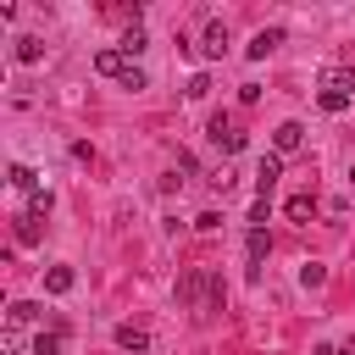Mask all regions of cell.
I'll return each instance as SVG.
<instances>
[{
    "instance_id": "cell-1",
    "label": "cell",
    "mask_w": 355,
    "mask_h": 355,
    "mask_svg": "<svg viewBox=\"0 0 355 355\" xmlns=\"http://www.w3.org/2000/svg\"><path fill=\"white\" fill-rule=\"evenodd\" d=\"M316 89H322L316 100H322L327 111H344V105H349V94H355V67H327Z\"/></svg>"
},
{
    "instance_id": "cell-2",
    "label": "cell",
    "mask_w": 355,
    "mask_h": 355,
    "mask_svg": "<svg viewBox=\"0 0 355 355\" xmlns=\"http://www.w3.org/2000/svg\"><path fill=\"white\" fill-rule=\"evenodd\" d=\"M205 133H211V144H216L222 155H239V150H244V133H239V128H233V116H222V111L211 116V128H205Z\"/></svg>"
},
{
    "instance_id": "cell-3",
    "label": "cell",
    "mask_w": 355,
    "mask_h": 355,
    "mask_svg": "<svg viewBox=\"0 0 355 355\" xmlns=\"http://www.w3.org/2000/svg\"><path fill=\"white\" fill-rule=\"evenodd\" d=\"M94 72H100V78H116V83H122V78L133 72V55H128V50H100V55H94Z\"/></svg>"
},
{
    "instance_id": "cell-4",
    "label": "cell",
    "mask_w": 355,
    "mask_h": 355,
    "mask_svg": "<svg viewBox=\"0 0 355 355\" xmlns=\"http://www.w3.org/2000/svg\"><path fill=\"white\" fill-rule=\"evenodd\" d=\"M116 349H128V355H150V327H144V322H122V327H116Z\"/></svg>"
},
{
    "instance_id": "cell-5",
    "label": "cell",
    "mask_w": 355,
    "mask_h": 355,
    "mask_svg": "<svg viewBox=\"0 0 355 355\" xmlns=\"http://www.w3.org/2000/svg\"><path fill=\"white\" fill-rule=\"evenodd\" d=\"M200 55H205V61H222V55H227V22H205Z\"/></svg>"
},
{
    "instance_id": "cell-6",
    "label": "cell",
    "mask_w": 355,
    "mask_h": 355,
    "mask_svg": "<svg viewBox=\"0 0 355 355\" xmlns=\"http://www.w3.org/2000/svg\"><path fill=\"white\" fill-rule=\"evenodd\" d=\"M305 144V128L300 122H277V133H272V155H294Z\"/></svg>"
},
{
    "instance_id": "cell-7",
    "label": "cell",
    "mask_w": 355,
    "mask_h": 355,
    "mask_svg": "<svg viewBox=\"0 0 355 355\" xmlns=\"http://www.w3.org/2000/svg\"><path fill=\"white\" fill-rule=\"evenodd\" d=\"M277 178H283V155H261V166H255V189H261V200L277 189Z\"/></svg>"
},
{
    "instance_id": "cell-8",
    "label": "cell",
    "mask_w": 355,
    "mask_h": 355,
    "mask_svg": "<svg viewBox=\"0 0 355 355\" xmlns=\"http://www.w3.org/2000/svg\"><path fill=\"white\" fill-rule=\"evenodd\" d=\"M44 316V305H33V300H11V311H6V327H33Z\"/></svg>"
},
{
    "instance_id": "cell-9",
    "label": "cell",
    "mask_w": 355,
    "mask_h": 355,
    "mask_svg": "<svg viewBox=\"0 0 355 355\" xmlns=\"http://www.w3.org/2000/svg\"><path fill=\"white\" fill-rule=\"evenodd\" d=\"M277 44H283V33H277V28H261V33H255V39L244 44V50H250V61H266V55H272Z\"/></svg>"
},
{
    "instance_id": "cell-10",
    "label": "cell",
    "mask_w": 355,
    "mask_h": 355,
    "mask_svg": "<svg viewBox=\"0 0 355 355\" xmlns=\"http://www.w3.org/2000/svg\"><path fill=\"white\" fill-rule=\"evenodd\" d=\"M6 178H11V189H17V194H28V200H33V194H44V189H39V172H33V166H22V161H17Z\"/></svg>"
},
{
    "instance_id": "cell-11",
    "label": "cell",
    "mask_w": 355,
    "mask_h": 355,
    "mask_svg": "<svg viewBox=\"0 0 355 355\" xmlns=\"http://www.w3.org/2000/svg\"><path fill=\"white\" fill-rule=\"evenodd\" d=\"M17 61H22V67H39V61H44V39H39V33H22V39H17Z\"/></svg>"
},
{
    "instance_id": "cell-12",
    "label": "cell",
    "mask_w": 355,
    "mask_h": 355,
    "mask_svg": "<svg viewBox=\"0 0 355 355\" xmlns=\"http://www.w3.org/2000/svg\"><path fill=\"white\" fill-rule=\"evenodd\" d=\"M72 283H78L72 266H50V272H44V288H50V294H72Z\"/></svg>"
},
{
    "instance_id": "cell-13",
    "label": "cell",
    "mask_w": 355,
    "mask_h": 355,
    "mask_svg": "<svg viewBox=\"0 0 355 355\" xmlns=\"http://www.w3.org/2000/svg\"><path fill=\"white\" fill-rule=\"evenodd\" d=\"M288 216L294 222H311L316 216V194H288Z\"/></svg>"
},
{
    "instance_id": "cell-14",
    "label": "cell",
    "mask_w": 355,
    "mask_h": 355,
    "mask_svg": "<svg viewBox=\"0 0 355 355\" xmlns=\"http://www.w3.org/2000/svg\"><path fill=\"white\" fill-rule=\"evenodd\" d=\"M244 250H250V261H266V255H272V239H266V227H250Z\"/></svg>"
},
{
    "instance_id": "cell-15",
    "label": "cell",
    "mask_w": 355,
    "mask_h": 355,
    "mask_svg": "<svg viewBox=\"0 0 355 355\" xmlns=\"http://www.w3.org/2000/svg\"><path fill=\"white\" fill-rule=\"evenodd\" d=\"M300 283H305V288H322V283H327V266H322V261H305V266H300Z\"/></svg>"
},
{
    "instance_id": "cell-16",
    "label": "cell",
    "mask_w": 355,
    "mask_h": 355,
    "mask_svg": "<svg viewBox=\"0 0 355 355\" xmlns=\"http://www.w3.org/2000/svg\"><path fill=\"white\" fill-rule=\"evenodd\" d=\"M116 50L139 55V50H144V28H139V22H128V33H122V44H116Z\"/></svg>"
},
{
    "instance_id": "cell-17",
    "label": "cell",
    "mask_w": 355,
    "mask_h": 355,
    "mask_svg": "<svg viewBox=\"0 0 355 355\" xmlns=\"http://www.w3.org/2000/svg\"><path fill=\"white\" fill-rule=\"evenodd\" d=\"M33 355H61V333H39L33 338Z\"/></svg>"
},
{
    "instance_id": "cell-18",
    "label": "cell",
    "mask_w": 355,
    "mask_h": 355,
    "mask_svg": "<svg viewBox=\"0 0 355 355\" xmlns=\"http://www.w3.org/2000/svg\"><path fill=\"white\" fill-rule=\"evenodd\" d=\"M0 349L17 355V349H22V327H0Z\"/></svg>"
},
{
    "instance_id": "cell-19",
    "label": "cell",
    "mask_w": 355,
    "mask_h": 355,
    "mask_svg": "<svg viewBox=\"0 0 355 355\" xmlns=\"http://www.w3.org/2000/svg\"><path fill=\"white\" fill-rule=\"evenodd\" d=\"M194 227H200V233H216V227H222V216H216V211H200V216H194Z\"/></svg>"
},
{
    "instance_id": "cell-20",
    "label": "cell",
    "mask_w": 355,
    "mask_h": 355,
    "mask_svg": "<svg viewBox=\"0 0 355 355\" xmlns=\"http://www.w3.org/2000/svg\"><path fill=\"white\" fill-rule=\"evenodd\" d=\"M200 94H211V78L200 72V78H189V100H200Z\"/></svg>"
},
{
    "instance_id": "cell-21",
    "label": "cell",
    "mask_w": 355,
    "mask_h": 355,
    "mask_svg": "<svg viewBox=\"0 0 355 355\" xmlns=\"http://www.w3.org/2000/svg\"><path fill=\"white\" fill-rule=\"evenodd\" d=\"M338 355H355V333H349V338H344V344H338Z\"/></svg>"
},
{
    "instance_id": "cell-22",
    "label": "cell",
    "mask_w": 355,
    "mask_h": 355,
    "mask_svg": "<svg viewBox=\"0 0 355 355\" xmlns=\"http://www.w3.org/2000/svg\"><path fill=\"white\" fill-rule=\"evenodd\" d=\"M349 183H355V166H349Z\"/></svg>"
}]
</instances>
